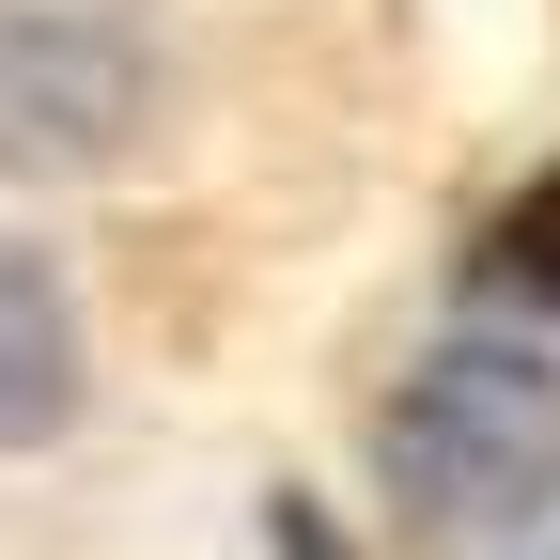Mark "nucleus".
<instances>
[{"label":"nucleus","mask_w":560,"mask_h":560,"mask_svg":"<svg viewBox=\"0 0 560 560\" xmlns=\"http://www.w3.org/2000/svg\"><path fill=\"white\" fill-rule=\"evenodd\" d=\"M187 125L172 0H0V187H125Z\"/></svg>","instance_id":"nucleus-1"},{"label":"nucleus","mask_w":560,"mask_h":560,"mask_svg":"<svg viewBox=\"0 0 560 560\" xmlns=\"http://www.w3.org/2000/svg\"><path fill=\"white\" fill-rule=\"evenodd\" d=\"M389 499H420V529H514L560 499V374L529 342H436L389 420H374Z\"/></svg>","instance_id":"nucleus-2"},{"label":"nucleus","mask_w":560,"mask_h":560,"mask_svg":"<svg viewBox=\"0 0 560 560\" xmlns=\"http://www.w3.org/2000/svg\"><path fill=\"white\" fill-rule=\"evenodd\" d=\"M499 280H514V296H545L560 312V172L514 202V219H499Z\"/></svg>","instance_id":"nucleus-3"}]
</instances>
